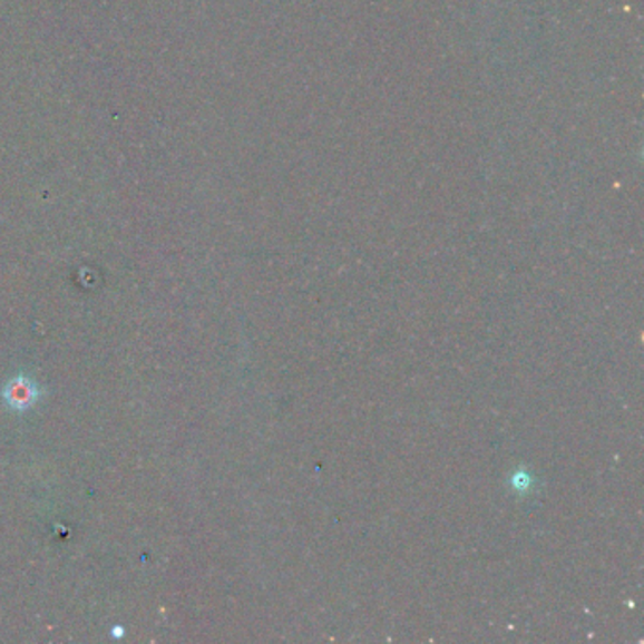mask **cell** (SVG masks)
Wrapping results in <instances>:
<instances>
[{
	"mask_svg": "<svg viewBox=\"0 0 644 644\" xmlns=\"http://www.w3.org/2000/svg\"><path fill=\"white\" fill-rule=\"evenodd\" d=\"M0 397L8 409L13 410V412H27L38 403V399L42 397V390L38 388L37 382L27 379L26 374H19V377L8 380Z\"/></svg>",
	"mask_w": 644,
	"mask_h": 644,
	"instance_id": "cell-1",
	"label": "cell"
}]
</instances>
